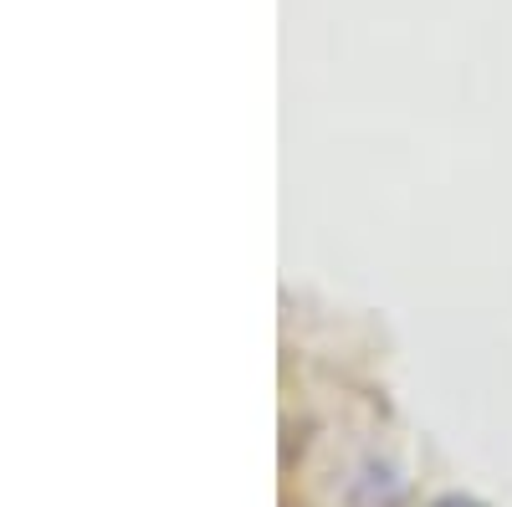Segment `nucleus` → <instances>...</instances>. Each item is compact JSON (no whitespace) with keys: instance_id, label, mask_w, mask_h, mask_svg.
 <instances>
[{"instance_id":"nucleus-1","label":"nucleus","mask_w":512,"mask_h":507,"mask_svg":"<svg viewBox=\"0 0 512 507\" xmlns=\"http://www.w3.org/2000/svg\"><path fill=\"white\" fill-rule=\"evenodd\" d=\"M431 507H487V502H477V497H466V492H446V497H436Z\"/></svg>"}]
</instances>
